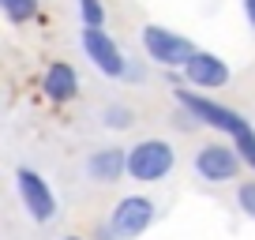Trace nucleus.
<instances>
[{
    "label": "nucleus",
    "instance_id": "1",
    "mask_svg": "<svg viewBox=\"0 0 255 240\" xmlns=\"http://www.w3.org/2000/svg\"><path fill=\"white\" fill-rule=\"evenodd\" d=\"M173 98H176V109H184L195 124H203V128H210V131L229 139V146L240 154L244 169L255 173V128L248 124L244 113L229 109V105H218L214 98L199 94V90H188V87H180V83H176Z\"/></svg>",
    "mask_w": 255,
    "mask_h": 240
},
{
    "label": "nucleus",
    "instance_id": "2",
    "mask_svg": "<svg viewBox=\"0 0 255 240\" xmlns=\"http://www.w3.org/2000/svg\"><path fill=\"white\" fill-rule=\"evenodd\" d=\"M139 45H143L146 60H154V64L165 68V72H176V68L184 72L188 60L199 53L191 38H184V34L169 30V26H161V23H143L139 26Z\"/></svg>",
    "mask_w": 255,
    "mask_h": 240
},
{
    "label": "nucleus",
    "instance_id": "3",
    "mask_svg": "<svg viewBox=\"0 0 255 240\" xmlns=\"http://www.w3.org/2000/svg\"><path fill=\"white\" fill-rule=\"evenodd\" d=\"M176 169V146L169 139H139L135 146H128V180L135 184H161Z\"/></svg>",
    "mask_w": 255,
    "mask_h": 240
},
{
    "label": "nucleus",
    "instance_id": "4",
    "mask_svg": "<svg viewBox=\"0 0 255 240\" xmlns=\"http://www.w3.org/2000/svg\"><path fill=\"white\" fill-rule=\"evenodd\" d=\"M191 169H195V176L203 184L222 188V184H237L240 180L244 161H240V154L229 143H203L199 150L191 154Z\"/></svg>",
    "mask_w": 255,
    "mask_h": 240
},
{
    "label": "nucleus",
    "instance_id": "5",
    "mask_svg": "<svg viewBox=\"0 0 255 240\" xmlns=\"http://www.w3.org/2000/svg\"><path fill=\"white\" fill-rule=\"evenodd\" d=\"M158 222V203L150 199V195H124V199H117V207L109 210V233L117 240H135L143 237L150 225Z\"/></svg>",
    "mask_w": 255,
    "mask_h": 240
},
{
    "label": "nucleus",
    "instance_id": "6",
    "mask_svg": "<svg viewBox=\"0 0 255 240\" xmlns=\"http://www.w3.org/2000/svg\"><path fill=\"white\" fill-rule=\"evenodd\" d=\"M79 45H83V53H87V60L105 79H128V64H131V60L124 56V49L117 45V38H113L105 26H83Z\"/></svg>",
    "mask_w": 255,
    "mask_h": 240
},
{
    "label": "nucleus",
    "instance_id": "7",
    "mask_svg": "<svg viewBox=\"0 0 255 240\" xmlns=\"http://www.w3.org/2000/svg\"><path fill=\"white\" fill-rule=\"evenodd\" d=\"M15 192H19V203H23V210L30 214V222L38 225H49L56 218V195L53 188H49V180L38 173V169H26L19 165L15 169Z\"/></svg>",
    "mask_w": 255,
    "mask_h": 240
},
{
    "label": "nucleus",
    "instance_id": "8",
    "mask_svg": "<svg viewBox=\"0 0 255 240\" xmlns=\"http://www.w3.org/2000/svg\"><path fill=\"white\" fill-rule=\"evenodd\" d=\"M184 83H188L191 90H199V94H207V90H222L225 83L233 79L229 64H225L218 53H207V49H199V53L188 60V68H184Z\"/></svg>",
    "mask_w": 255,
    "mask_h": 240
},
{
    "label": "nucleus",
    "instance_id": "9",
    "mask_svg": "<svg viewBox=\"0 0 255 240\" xmlns=\"http://www.w3.org/2000/svg\"><path fill=\"white\" fill-rule=\"evenodd\" d=\"M83 176L102 188L120 184L128 176V146H98V150H90L87 161H83Z\"/></svg>",
    "mask_w": 255,
    "mask_h": 240
},
{
    "label": "nucleus",
    "instance_id": "10",
    "mask_svg": "<svg viewBox=\"0 0 255 240\" xmlns=\"http://www.w3.org/2000/svg\"><path fill=\"white\" fill-rule=\"evenodd\" d=\"M41 94L56 105H68L79 98V72H75L68 60H53V64L41 72Z\"/></svg>",
    "mask_w": 255,
    "mask_h": 240
},
{
    "label": "nucleus",
    "instance_id": "11",
    "mask_svg": "<svg viewBox=\"0 0 255 240\" xmlns=\"http://www.w3.org/2000/svg\"><path fill=\"white\" fill-rule=\"evenodd\" d=\"M102 124L109 131H128V128H135V109L124 102H109L102 105Z\"/></svg>",
    "mask_w": 255,
    "mask_h": 240
},
{
    "label": "nucleus",
    "instance_id": "12",
    "mask_svg": "<svg viewBox=\"0 0 255 240\" xmlns=\"http://www.w3.org/2000/svg\"><path fill=\"white\" fill-rule=\"evenodd\" d=\"M41 0H0V15L8 19V23H30L34 15H38Z\"/></svg>",
    "mask_w": 255,
    "mask_h": 240
},
{
    "label": "nucleus",
    "instance_id": "13",
    "mask_svg": "<svg viewBox=\"0 0 255 240\" xmlns=\"http://www.w3.org/2000/svg\"><path fill=\"white\" fill-rule=\"evenodd\" d=\"M237 210L255 222V176H248V180L237 184Z\"/></svg>",
    "mask_w": 255,
    "mask_h": 240
},
{
    "label": "nucleus",
    "instance_id": "14",
    "mask_svg": "<svg viewBox=\"0 0 255 240\" xmlns=\"http://www.w3.org/2000/svg\"><path fill=\"white\" fill-rule=\"evenodd\" d=\"M79 19L83 26H105V4L102 0H79Z\"/></svg>",
    "mask_w": 255,
    "mask_h": 240
},
{
    "label": "nucleus",
    "instance_id": "15",
    "mask_svg": "<svg viewBox=\"0 0 255 240\" xmlns=\"http://www.w3.org/2000/svg\"><path fill=\"white\" fill-rule=\"evenodd\" d=\"M240 8H244V19H248V26L255 30V0H240Z\"/></svg>",
    "mask_w": 255,
    "mask_h": 240
},
{
    "label": "nucleus",
    "instance_id": "16",
    "mask_svg": "<svg viewBox=\"0 0 255 240\" xmlns=\"http://www.w3.org/2000/svg\"><path fill=\"white\" fill-rule=\"evenodd\" d=\"M64 240H83V237H64Z\"/></svg>",
    "mask_w": 255,
    "mask_h": 240
}]
</instances>
